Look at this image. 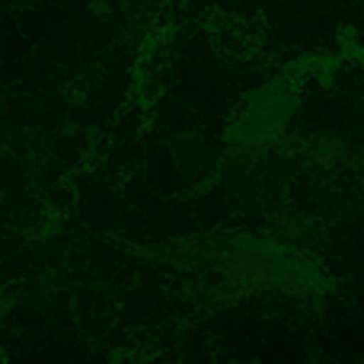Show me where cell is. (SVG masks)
Returning <instances> with one entry per match:
<instances>
[{
  "instance_id": "1",
  "label": "cell",
  "mask_w": 364,
  "mask_h": 364,
  "mask_svg": "<svg viewBox=\"0 0 364 364\" xmlns=\"http://www.w3.org/2000/svg\"><path fill=\"white\" fill-rule=\"evenodd\" d=\"M294 87L284 80H272L250 93L227 125V147H252V151H265V147H278L288 138V128L297 115Z\"/></svg>"
},
{
  "instance_id": "2",
  "label": "cell",
  "mask_w": 364,
  "mask_h": 364,
  "mask_svg": "<svg viewBox=\"0 0 364 364\" xmlns=\"http://www.w3.org/2000/svg\"><path fill=\"white\" fill-rule=\"evenodd\" d=\"M227 147H218L211 138L198 132H182L170 144V160L176 176L192 188L218 186L220 170H224Z\"/></svg>"
},
{
  "instance_id": "3",
  "label": "cell",
  "mask_w": 364,
  "mask_h": 364,
  "mask_svg": "<svg viewBox=\"0 0 364 364\" xmlns=\"http://www.w3.org/2000/svg\"><path fill=\"white\" fill-rule=\"evenodd\" d=\"M269 230L278 243L294 246V250H323L329 240V220L323 214L304 211L294 205H278L269 214Z\"/></svg>"
}]
</instances>
